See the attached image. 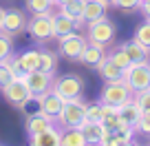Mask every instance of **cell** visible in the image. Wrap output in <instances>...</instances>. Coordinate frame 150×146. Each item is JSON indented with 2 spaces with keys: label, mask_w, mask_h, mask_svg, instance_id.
Here are the masks:
<instances>
[{
  "label": "cell",
  "mask_w": 150,
  "mask_h": 146,
  "mask_svg": "<svg viewBox=\"0 0 150 146\" xmlns=\"http://www.w3.org/2000/svg\"><path fill=\"white\" fill-rule=\"evenodd\" d=\"M13 56V42H11V36L0 31V62L2 60H9Z\"/></svg>",
  "instance_id": "obj_28"
},
{
  "label": "cell",
  "mask_w": 150,
  "mask_h": 146,
  "mask_svg": "<svg viewBox=\"0 0 150 146\" xmlns=\"http://www.w3.org/2000/svg\"><path fill=\"white\" fill-rule=\"evenodd\" d=\"M82 27V22H77V20L69 18V16L64 14H53V33H55V38H64V36H69V33L77 31V29Z\"/></svg>",
  "instance_id": "obj_15"
},
{
  "label": "cell",
  "mask_w": 150,
  "mask_h": 146,
  "mask_svg": "<svg viewBox=\"0 0 150 146\" xmlns=\"http://www.w3.org/2000/svg\"><path fill=\"white\" fill-rule=\"evenodd\" d=\"M119 118H122L126 124H130V126L137 128V122H139V118H141V108L137 106L135 98H132L130 102H126V104L119 106Z\"/></svg>",
  "instance_id": "obj_20"
},
{
  "label": "cell",
  "mask_w": 150,
  "mask_h": 146,
  "mask_svg": "<svg viewBox=\"0 0 150 146\" xmlns=\"http://www.w3.org/2000/svg\"><path fill=\"white\" fill-rule=\"evenodd\" d=\"M135 40L141 44H146V47L150 49V20H146V22H141L139 27L135 29Z\"/></svg>",
  "instance_id": "obj_29"
},
{
  "label": "cell",
  "mask_w": 150,
  "mask_h": 146,
  "mask_svg": "<svg viewBox=\"0 0 150 146\" xmlns=\"http://www.w3.org/2000/svg\"><path fill=\"white\" fill-rule=\"evenodd\" d=\"M124 51L128 53V58H130L132 62H144V60H148V56H150V49L146 47V44L137 42L135 38L124 44Z\"/></svg>",
  "instance_id": "obj_21"
},
{
  "label": "cell",
  "mask_w": 150,
  "mask_h": 146,
  "mask_svg": "<svg viewBox=\"0 0 150 146\" xmlns=\"http://www.w3.org/2000/svg\"><path fill=\"white\" fill-rule=\"evenodd\" d=\"M84 2H86V0H66V2H62V5H60V14H64V16H69V18L77 20V22H82ZM82 24H84V22H82Z\"/></svg>",
  "instance_id": "obj_22"
},
{
  "label": "cell",
  "mask_w": 150,
  "mask_h": 146,
  "mask_svg": "<svg viewBox=\"0 0 150 146\" xmlns=\"http://www.w3.org/2000/svg\"><path fill=\"white\" fill-rule=\"evenodd\" d=\"M108 5L106 0H86L84 2V14H82V22L88 24V22H95V20L104 18L108 11Z\"/></svg>",
  "instance_id": "obj_14"
},
{
  "label": "cell",
  "mask_w": 150,
  "mask_h": 146,
  "mask_svg": "<svg viewBox=\"0 0 150 146\" xmlns=\"http://www.w3.org/2000/svg\"><path fill=\"white\" fill-rule=\"evenodd\" d=\"M137 133H141V135H150V113H141L139 122H137Z\"/></svg>",
  "instance_id": "obj_33"
},
{
  "label": "cell",
  "mask_w": 150,
  "mask_h": 146,
  "mask_svg": "<svg viewBox=\"0 0 150 146\" xmlns=\"http://www.w3.org/2000/svg\"><path fill=\"white\" fill-rule=\"evenodd\" d=\"M110 5L122 11H135L141 7V0H110Z\"/></svg>",
  "instance_id": "obj_32"
},
{
  "label": "cell",
  "mask_w": 150,
  "mask_h": 146,
  "mask_svg": "<svg viewBox=\"0 0 150 146\" xmlns=\"http://www.w3.org/2000/svg\"><path fill=\"white\" fill-rule=\"evenodd\" d=\"M86 120H88V122H102V120H104V115H102V102L86 104Z\"/></svg>",
  "instance_id": "obj_30"
},
{
  "label": "cell",
  "mask_w": 150,
  "mask_h": 146,
  "mask_svg": "<svg viewBox=\"0 0 150 146\" xmlns=\"http://www.w3.org/2000/svg\"><path fill=\"white\" fill-rule=\"evenodd\" d=\"M24 82L29 84V91H31L33 100L38 95L47 93V91L53 89V73H47L42 69H35V71H29L27 75H24Z\"/></svg>",
  "instance_id": "obj_10"
},
{
  "label": "cell",
  "mask_w": 150,
  "mask_h": 146,
  "mask_svg": "<svg viewBox=\"0 0 150 146\" xmlns=\"http://www.w3.org/2000/svg\"><path fill=\"white\" fill-rule=\"evenodd\" d=\"M62 2H66V0H55V5H57V7H60V5H62Z\"/></svg>",
  "instance_id": "obj_36"
},
{
  "label": "cell",
  "mask_w": 150,
  "mask_h": 146,
  "mask_svg": "<svg viewBox=\"0 0 150 146\" xmlns=\"http://www.w3.org/2000/svg\"><path fill=\"white\" fill-rule=\"evenodd\" d=\"M106 2H110V0H106Z\"/></svg>",
  "instance_id": "obj_38"
},
{
  "label": "cell",
  "mask_w": 150,
  "mask_h": 146,
  "mask_svg": "<svg viewBox=\"0 0 150 146\" xmlns=\"http://www.w3.org/2000/svg\"><path fill=\"white\" fill-rule=\"evenodd\" d=\"M86 38H88V42L108 47L115 40V24H112V20H108L104 16V18L95 20V22H88L86 24Z\"/></svg>",
  "instance_id": "obj_4"
},
{
  "label": "cell",
  "mask_w": 150,
  "mask_h": 146,
  "mask_svg": "<svg viewBox=\"0 0 150 146\" xmlns=\"http://www.w3.org/2000/svg\"><path fill=\"white\" fill-rule=\"evenodd\" d=\"M53 2H55V0H53Z\"/></svg>",
  "instance_id": "obj_39"
},
{
  "label": "cell",
  "mask_w": 150,
  "mask_h": 146,
  "mask_svg": "<svg viewBox=\"0 0 150 146\" xmlns=\"http://www.w3.org/2000/svg\"><path fill=\"white\" fill-rule=\"evenodd\" d=\"M135 102H137V106L141 108V113H150V89L135 93Z\"/></svg>",
  "instance_id": "obj_31"
},
{
  "label": "cell",
  "mask_w": 150,
  "mask_h": 146,
  "mask_svg": "<svg viewBox=\"0 0 150 146\" xmlns=\"http://www.w3.org/2000/svg\"><path fill=\"white\" fill-rule=\"evenodd\" d=\"M62 146H88L86 137L80 128H66L62 135Z\"/></svg>",
  "instance_id": "obj_23"
},
{
  "label": "cell",
  "mask_w": 150,
  "mask_h": 146,
  "mask_svg": "<svg viewBox=\"0 0 150 146\" xmlns=\"http://www.w3.org/2000/svg\"><path fill=\"white\" fill-rule=\"evenodd\" d=\"M13 80H16V73H13V66H11V58L9 60H2L0 62V89Z\"/></svg>",
  "instance_id": "obj_25"
},
{
  "label": "cell",
  "mask_w": 150,
  "mask_h": 146,
  "mask_svg": "<svg viewBox=\"0 0 150 146\" xmlns=\"http://www.w3.org/2000/svg\"><path fill=\"white\" fill-rule=\"evenodd\" d=\"M86 44H88V38H84L82 33L73 31L69 36H64V38H60V56L69 58V60H80Z\"/></svg>",
  "instance_id": "obj_8"
},
{
  "label": "cell",
  "mask_w": 150,
  "mask_h": 146,
  "mask_svg": "<svg viewBox=\"0 0 150 146\" xmlns=\"http://www.w3.org/2000/svg\"><path fill=\"white\" fill-rule=\"evenodd\" d=\"M124 80L128 82V86L132 89V93L150 89V62H132L126 71H124Z\"/></svg>",
  "instance_id": "obj_3"
},
{
  "label": "cell",
  "mask_w": 150,
  "mask_h": 146,
  "mask_svg": "<svg viewBox=\"0 0 150 146\" xmlns=\"http://www.w3.org/2000/svg\"><path fill=\"white\" fill-rule=\"evenodd\" d=\"M95 69L99 71L102 80H106V82H108V80H122V78H124V69H119V66L115 64V62H112L108 56L104 58V60L99 62V64L95 66Z\"/></svg>",
  "instance_id": "obj_19"
},
{
  "label": "cell",
  "mask_w": 150,
  "mask_h": 146,
  "mask_svg": "<svg viewBox=\"0 0 150 146\" xmlns=\"http://www.w3.org/2000/svg\"><path fill=\"white\" fill-rule=\"evenodd\" d=\"M55 122H60L62 128H80L86 122V102L82 98L64 100L62 111L55 118Z\"/></svg>",
  "instance_id": "obj_1"
},
{
  "label": "cell",
  "mask_w": 150,
  "mask_h": 146,
  "mask_svg": "<svg viewBox=\"0 0 150 146\" xmlns=\"http://www.w3.org/2000/svg\"><path fill=\"white\" fill-rule=\"evenodd\" d=\"M135 133H137V128L130 126V124H126V126L117 128V131H112L110 137L106 140V144H104V146H126V144H132Z\"/></svg>",
  "instance_id": "obj_18"
},
{
  "label": "cell",
  "mask_w": 150,
  "mask_h": 146,
  "mask_svg": "<svg viewBox=\"0 0 150 146\" xmlns=\"http://www.w3.org/2000/svg\"><path fill=\"white\" fill-rule=\"evenodd\" d=\"M139 9H141V14H144L146 18L150 20V2H141V7H139Z\"/></svg>",
  "instance_id": "obj_34"
},
{
  "label": "cell",
  "mask_w": 150,
  "mask_h": 146,
  "mask_svg": "<svg viewBox=\"0 0 150 146\" xmlns=\"http://www.w3.org/2000/svg\"><path fill=\"white\" fill-rule=\"evenodd\" d=\"M104 58H106V47L95 44V42H88L86 49L82 51V56H80V62L86 64V66H97Z\"/></svg>",
  "instance_id": "obj_17"
},
{
  "label": "cell",
  "mask_w": 150,
  "mask_h": 146,
  "mask_svg": "<svg viewBox=\"0 0 150 146\" xmlns=\"http://www.w3.org/2000/svg\"><path fill=\"white\" fill-rule=\"evenodd\" d=\"M80 131L84 133L86 144H95V146H104L106 140L110 137V131L106 128L104 122H88V120H86V122L80 126Z\"/></svg>",
  "instance_id": "obj_11"
},
{
  "label": "cell",
  "mask_w": 150,
  "mask_h": 146,
  "mask_svg": "<svg viewBox=\"0 0 150 146\" xmlns=\"http://www.w3.org/2000/svg\"><path fill=\"white\" fill-rule=\"evenodd\" d=\"M2 16H5V9L0 7V24H2Z\"/></svg>",
  "instance_id": "obj_35"
},
{
  "label": "cell",
  "mask_w": 150,
  "mask_h": 146,
  "mask_svg": "<svg viewBox=\"0 0 150 146\" xmlns=\"http://www.w3.org/2000/svg\"><path fill=\"white\" fill-rule=\"evenodd\" d=\"M53 124H55V118L42 113V111H38V113H33V115L27 118V135L42 133V131H47V128H51Z\"/></svg>",
  "instance_id": "obj_16"
},
{
  "label": "cell",
  "mask_w": 150,
  "mask_h": 146,
  "mask_svg": "<svg viewBox=\"0 0 150 146\" xmlns=\"http://www.w3.org/2000/svg\"><path fill=\"white\" fill-rule=\"evenodd\" d=\"M108 58H110V60L115 62V64H117L119 69H124V71H126L128 66L132 64V60H130V58H128V53L124 51V47H119V49H115V51H112V53H108Z\"/></svg>",
  "instance_id": "obj_27"
},
{
  "label": "cell",
  "mask_w": 150,
  "mask_h": 146,
  "mask_svg": "<svg viewBox=\"0 0 150 146\" xmlns=\"http://www.w3.org/2000/svg\"><path fill=\"white\" fill-rule=\"evenodd\" d=\"M141 2H150V0H141Z\"/></svg>",
  "instance_id": "obj_37"
},
{
  "label": "cell",
  "mask_w": 150,
  "mask_h": 146,
  "mask_svg": "<svg viewBox=\"0 0 150 146\" xmlns=\"http://www.w3.org/2000/svg\"><path fill=\"white\" fill-rule=\"evenodd\" d=\"M55 66H57L55 53H51V51H40V64H38V69L47 71V73H53V71H55Z\"/></svg>",
  "instance_id": "obj_26"
},
{
  "label": "cell",
  "mask_w": 150,
  "mask_h": 146,
  "mask_svg": "<svg viewBox=\"0 0 150 146\" xmlns=\"http://www.w3.org/2000/svg\"><path fill=\"white\" fill-rule=\"evenodd\" d=\"M135 98L132 89L128 86V82L124 80H108L102 89V95H99V102L104 104H115V106H122V104L130 102Z\"/></svg>",
  "instance_id": "obj_2"
},
{
  "label": "cell",
  "mask_w": 150,
  "mask_h": 146,
  "mask_svg": "<svg viewBox=\"0 0 150 146\" xmlns=\"http://www.w3.org/2000/svg\"><path fill=\"white\" fill-rule=\"evenodd\" d=\"M53 0H27V11L31 16H42V14H51L53 11Z\"/></svg>",
  "instance_id": "obj_24"
},
{
  "label": "cell",
  "mask_w": 150,
  "mask_h": 146,
  "mask_svg": "<svg viewBox=\"0 0 150 146\" xmlns=\"http://www.w3.org/2000/svg\"><path fill=\"white\" fill-rule=\"evenodd\" d=\"M2 95H5V100L11 104V106L16 108H24L29 102L33 100L31 91H29V84L24 82V78H16L13 82H9L7 86H2Z\"/></svg>",
  "instance_id": "obj_5"
},
{
  "label": "cell",
  "mask_w": 150,
  "mask_h": 146,
  "mask_svg": "<svg viewBox=\"0 0 150 146\" xmlns=\"http://www.w3.org/2000/svg\"><path fill=\"white\" fill-rule=\"evenodd\" d=\"M53 91L60 95L62 100H73V98H82L84 91V82L80 75L75 73H66V75L53 78Z\"/></svg>",
  "instance_id": "obj_6"
},
{
  "label": "cell",
  "mask_w": 150,
  "mask_h": 146,
  "mask_svg": "<svg viewBox=\"0 0 150 146\" xmlns=\"http://www.w3.org/2000/svg\"><path fill=\"white\" fill-rule=\"evenodd\" d=\"M62 135H64V128H57L53 124L51 128L42 133H35V135H29V144L31 146H62Z\"/></svg>",
  "instance_id": "obj_12"
},
{
  "label": "cell",
  "mask_w": 150,
  "mask_h": 146,
  "mask_svg": "<svg viewBox=\"0 0 150 146\" xmlns=\"http://www.w3.org/2000/svg\"><path fill=\"white\" fill-rule=\"evenodd\" d=\"M35 102H38V106H40V111H42V113L51 115V118H57V115H60V111H62V104H64V100H62L60 95H57L55 91L51 89V91H47V93L38 95Z\"/></svg>",
  "instance_id": "obj_13"
},
{
  "label": "cell",
  "mask_w": 150,
  "mask_h": 146,
  "mask_svg": "<svg viewBox=\"0 0 150 146\" xmlns=\"http://www.w3.org/2000/svg\"><path fill=\"white\" fill-rule=\"evenodd\" d=\"M27 29V14L22 9H5V16H2V24H0V31L7 33V36H18Z\"/></svg>",
  "instance_id": "obj_9"
},
{
  "label": "cell",
  "mask_w": 150,
  "mask_h": 146,
  "mask_svg": "<svg viewBox=\"0 0 150 146\" xmlns=\"http://www.w3.org/2000/svg\"><path fill=\"white\" fill-rule=\"evenodd\" d=\"M27 31L38 42H47V40L55 38V33H53V14L31 16V20H27Z\"/></svg>",
  "instance_id": "obj_7"
}]
</instances>
